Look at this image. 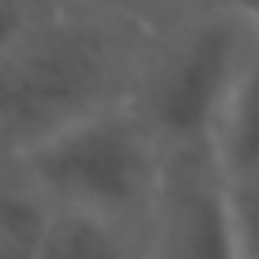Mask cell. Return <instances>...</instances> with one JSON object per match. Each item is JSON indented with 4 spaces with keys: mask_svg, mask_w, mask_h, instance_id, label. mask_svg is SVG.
<instances>
[{
    "mask_svg": "<svg viewBox=\"0 0 259 259\" xmlns=\"http://www.w3.org/2000/svg\"><path fill=\"white\" fill-rule=\"evenodd\" d=\"M226 184V210L233 226L237 259H259V165Z\"/></svg>",
    "mask_w": 259,
    "mask_h": 259,
    "instance_id": "9",
    "label": "cell"
},
{
    "mask_svg": "<svg viewBox=\"0 0 259 259\" xmlns=\"http://www.w3.org/2000/svg\"><path fill=\"white\" fill-rule=\"evenodd\" d=\"M53 210H79L143 237L162 147L128 105L60 132L8 162Z\"/></svg>",
    "mask_w": 259,
    "mask_h": 259,
    "instance_id": "3",
    "label": "cell"
},
{
    "mask_svg": "<svg viewBox=\"0 0 259 259\" xmlns=\"http://www.w3.org/2000/svg\"><path fill=\"white\" fill-rule=\"evenodd\" d=\"M210 4H222L229 12H237L252 30H259V0H210Z\"/></svg>",
    "mask_w": 259,
    "mask_h": 259,
    "instance_id": "11",
    "label": "cell"
},
{
    "mask_svg": "<svg viewBox=\"0 0 259 259\" xmlns=\"http://www.w3.org/2000/svg\"><path fill=\"white\" fill-rule=\"evenodd\" d=\"M49 203L0 162V259H34L49 226Z\"/></svg>",
    "mask_w": 259,
    "mask_h": 259,
    "instance_id": "7",
    "label": "cell"
},
{
    "mask_svg": "<svg viewBox=\"0 0 259 259\" xmlns=\"http://www.w3.org/2000/svg\"><path fill=\"white\" fill-rule=\"evenodd\" d=\"M150 34L53 4L0 53V162L124 105Z\"/></svg>",
    "mask_w": 259,
    "mask_h": 259,
    "instance_id": "1",
    "label": "cell"
},
{
    "mask_svg": "<svg viewBox=\"0 0 259 259\" xmlns=\"http://www.w3.org/2000/svg\"><path fill=\"white\" fill-rule=\"evenodd\" d=\"M34 259H143V237L79 210H49Z\"/></svg>",
    "mask_w": 259,
    "mask_h": 259,
    "instance_id": "6",
    "label": "cell"
},
{
    "mask_svg": "<svg viewBox=\"0 0 259 259\" xmlns=\"http://www.w3.org/2000/svg\"><path fill=\"white\" fill-rule=\"evenodd\" d=\"M49 8H53L49 0H0V53L15 38H23Z\"/></svg>",
    "mask_w": 259,
    "mask_h": 259,
    "instance_id": "10",
    "label": "cell"
},
{
    "mask_svg": "<svg viewBox=\"0 0 259 259\" xmlns=\"http://www.w3.org/2000/svg\"><path fill=\"white\" fill-rule=\"evenodd\" d=\"M248 41L252 26L210 0L192 4L147 38L124 105L143 120L162 154L207 147Z\"/></svg>",
    "mask_w": 259,
    "mask_h": 259,
    "instance_id": "2",
    "label": "cell"
},
{
    "mask_svg": "<svg viewBox=\"0 0 259 259\" xmlns=\"http://www.w3.org/2000/svg\"><path fill=\"white\" fill-rule=\"evenodd\" d=\"M143 259H237L226 184L207 147L162 154V177L143 226Z\"/></svg>",
    "mask_w": 259,
    "mask_h": 259,
    "instance_id": "4",
    "label": "cell"
},
{
    "mask_svg": "<svg viewBox=\"0 0 259 259\" xmlns=\"http://www.w3.org/2000/svg\"><path fill=\"white\" fill-rule=\"evenodd\" d=\"M57 8H71V12H91L102 19H120V23H136L147 30H158L169 19H177L181 12H188L199 0H49Z\"/></svg>",
    "mask_w": 259,
    "mask_h": 259,
    "instance_id": "8",
    "label": "cell"
},
{
    "mask_svg": "<svg viewBox=\"0 0 259 259\" xmlns=\"http://www.w3.org/2000/svg\"><path fill=\"white\" fill-rule=\"evenodd\" d=\"M207 154L222 181H233L259 165V30H252L244 60L218 109V120L207 139Z\"/></svg>",
    "mask_w": 259,
    "mask_h": 259,
    "instance_id": "5",
    "label": "cell"
}]
</instances>
